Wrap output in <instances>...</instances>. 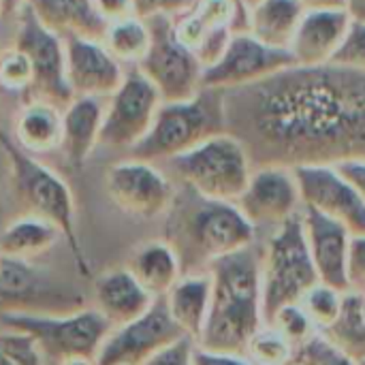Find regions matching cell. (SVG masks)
<instances>
[{"instance_id": "19", "label": "cell", "mask_w": 365, "mask_h": 365, "mask_svg": "<svg viewBox=\"0 0 365 365\" xmlns=\"http://www.w3.org/2000/svg\"><path fill=\"white\" fill-rule=\"evenodd\" d=\"M302 222H304V233L308 242V250L319 276V282L346 293V261H349V246H351V231L302 205Z\"/></svg>"}, {"instance_id": "38", "label": "cell", "mask_w": 365, "mask_h": 365, "mask_svg": "<svg viewBox=\"0 0 365 365\" xmlns=\"http://www.w3.org/2000/svg\"><path fill=\"white\" fill-rule=\"evenodd\" d=\"M346 284L349 291L365 295V235H353L346 261Z\"/></svg>"}, {"instance_id": "30", "label": "cell", "mask_w": 365, "mask_h": 365, "mask_svg": "<svg viewBox=\"0 0 365 365\" xmlns=\"http://www.w3.org/2000/svg\"><path fill=\"white\" fill-rule=\"evenodd\" d=\"M60 237L62 233L51 222L34 216H21L0 233V257L32 261L45 255Z\"/></svg>"}, {"instance_id": "43", "label": "cell", "mask_w": 365, "mask_h": 365, "mask_svg": "<svg viewBox=\"0 0 365 365\" xmlns=\"http://www.w3.org/2000/svg\"><path fill=\"white\" fill-rule=\"evenodd\" d=\"M192 365H255L246 357L240 355H222V353H210L199 346H195L192 353Z\"/></svg>"}, {"instance_id": "48", "label": "cell", "mask_w": 365, "mask_h": 365, "mask_svg": "<svg viewBox=\"0 0 365 365\" xmlns=\"http://www.w3.org/2000/svg\"><path fill=\"white\" fill-rule=\"evenodd\" d=\"M0 17H4V11H2V4H0Z\"/></svg>"}, {"instance_id": "46", "label": "cell", "mask_w": 365, "mask_h": 365, "mask_svg": "<svg viewBox=\"0 0 365 365\" xmlns=\"http://www.w3.org/2000/svg\"><path fill=\"white\" fill-rule=\"evenodd\" d=\"M0 4L4 15H17L26 6V0H0Z\"/></svg>"}, {"instance_id": "35", "label": "cell", "mask_w": 365, "mask_h": 365, "mask_svg": "<svg viewBox=\"0 0 365 365\" xmlns=\"http://www.w3.org/2000/svg\"><path fill=\"white\" fill-rule=\"evenodd\" d=\"M32 83L30 58L19 47H9L0 51V88L11 92H28Z\"/></svg>"}, {"instance_id": "3", "label": "cell", "mask_w": 365, "mask_h": 365, "mask_svg": "<svg viewBox=\"0 0 365 365\" xmlns=\"http://www.w3.org/2000/svg\"><path fill=\"white\" fill-rule=\"evenodd\" d=\"M255 227L235 203L214 201L182 186L167 210L165 242L175 252L182 276L207 274L210 265L255 244Z\"/></svg>"}, {"instance_id": "17", "label": "cell", "mask_w": 365, "mask_h": 365, "mask_svg": "<svg viewBox=\"0 0 365 365\" xmlns=\"http://www.w3.org/2000/svg\"><path fill=\"white\" fill-rule=\"evenodd\" d=\"M244 218L257 229H276L302 210L299 186L291 167H255L248 186L235 201Z\"/></svg>"}, {"instance_id": "1", "label": "cell", "mask_w": 365, "mask_h": 365, "mask_svg": "<svg viewBox=\"0 0 365 365\" xmlns=\"http://www.w3.org/2000/svg\"><path fill=\"white\" fill-rule=\"evenodd\" d=\"M225 128L252 167L365 160V75L336 66H289L222 90Z\"/></svg>"}, {"instance_id": "8", "label": "cell", "mask_w": 365, "mask_h": 365, "mask_svg": "<svg viewBox=\"0 0 365 365\" xmlns=\"http://www.w3.org/2000/svg\"><path fill=\"white\" fill-rule=\"evenodd\" d=\"M4 329L30 336L43 357L58 365L71 357H94L113 329L98 310H75L66 314L0 312Z\"/></svg>"}, {"instance_id": "29", "label": "cell", "mask_w": 365, "mask_h": 365, "mask_svg": "<svg viewBox=\"0 0 365 365\" xmlns=\"http://www.w3.org/2000/svg\"><path fill=\"white\" fill-rule=\"evenodd\" d=\"M319 334L351 361H365V295L346 291L336 321Z\"/></svg>"}, {"instance_id": "24", "label": "cell", "mask_w": 365, "mask_h": 365, "mask_svg": "<svg viewBox=\"0 0 365 365\" xmlns=\"http://www.w3.org/2000/svg\"><path fill=\"white\" fill-rule=\"evenodd\" d=\"M306 9L297 0H252L248 32L276 49H289Z\"/></svg>"}, {"instance_id": "39", "label": "cell", "mask_w": 365, "mask_h": 365, "mask_svg": "<svg viewBox=\"0 0 365 365\" xmlns=\"http://www.w3.org/2000/svg\"><path fill=\"white\" fill-rule=\"evenodd\" d=\"M195 0H133L135 17L139 19H150L156 15H167V17H178L186 9H190Z\"/></svg>"}, {"instance_id": "10", "label": "cell", "mask_w": 365, "mask_h": 365, "mask_svg": "<svg viewBox=\"0 0 365 365\" xmlns=\"http://www.w3.org/2000/svg\"><path fill=\"white\" fill-rule=\"evenodd\" d=\"M17 17L15 47H19L32 64V83L26 92L28 101H41L64 111L75 98L66 81L64 41L41 26L28 6H24Z\"/></svg>"}, {"instance_id": "33", "label": "cell", "mask_w": 365, "mask_h": 365, "mask_svg": "<svg viewBox=\"0 0 365 365\" xmlns=\"http://www.w3.org/2000/svg\"><path fill=\"white\" fill-rule=\"evenodd\" d=\"M342 295L340 291L317 282L299 302V306L304 308V312L308 314V319L312 321V325L317 327V331H323L325 327H329L342 306Z\"/></svg>"}, {"instance_id": "41", "label": "cell", "mask_w": 365, "mask_h": 365, "mask_svg": "<svg viewBox=\"0 0 365 365\" xmlns=\"http://www.w3.org/2000/svg\"><path fill=\"white\" fill-rule=\"evenodd\" d=\"M96 13L107 21V24H115L128 17H135V9H133V0H92Z\"/></svg>"}, {"instance_id": "34", "label": "cell", "mask_w": 365, "mask_h": 365, "mask_svg": "<svg viewBox=\"0 0 365 365\" xmlns=\"http://www.w3.org/2000/svg\"><path fill=\"white\" fill-rule=\"evenodd\" d=\"M267 325H272L274 329H278L293 344L295 351L302 349L306 342H310L319 334L317 327L312 325V321L308 319V314L304 312V308L299 304H291V306L280 308L272 317V321Z\"/></svg>"}, {"instance_id": "22", "label": "cell", "mask_w": 365, "mask_h": 365, "mask_svg": "<svg viewBox=\"0 0 365 365\" xmlns=\"http://www.w3.org/2000/svg\"><path fill=\"white\" fill-rule=\"evenodd\" d=\"M105 103L103 98L75 96L62 111V152L68 169L79 171L101 139Z\"/></svg>"}, {"instance_id": "40", "label": "cell", "mask_w": 365, "mask_h": 365, "mask_svg": "<svg viewBox=\"0 0 365 365\" xmlns=\"http://www.w3.org/2000/svg\"><path fill=\"white\" fill-rule=\"evenodd\" d=\"M195 346H197V342L192 338L184 336L178 342H173L167 349L152 355L143 365H192Z\"/></svg>"}, {"instance_id": "14", "label": "cell", "mask_w": 365, "mask_h": 365, "mask_svg": "<svg viewBox=\"0 0 365 365\" xmlns=\"http://www.w3.org/2000/svg\"><path fill=\"white\" fill-rule=\"evenodd\" d=\"M105 188L118 210L141 220L167 214L175 197L173 182L154 163L137 158L111 165L105 173Z\"/></svg>"}, {"instance_id": "11", "label": "cell", "mask_w": 365, "mask_h": 365, "mask_svg": "<svg viewBox=\"0 0 365 365\" xmlns=\"http://www.w3.org/2000/svg\"><path fill=\"white\" fill-rule=\"evenodd\" d=\"M248 6L246 0H195L173 17L175 36L205 68L220 58L233 34L248 32Z\"/></svg>"}, {"instance_id": "20", "label": "cell", "mask_w": 365, "mask_h": 365, "mask_svg": "<svg viewBox=\"0 0 365 365\" xmlns=\"http://www.w3.org/2000/svg\"><path fill=\"white\" fill-rule=\"evenodd\" d=\"M351 17L344 9H321L306 11L289 53L295 66H323L329 64L346 36Z\"/></svg>"}, {"instance_id": "36", "label": "cell", "mask_w": 365, "mask_h": 365, "mask_svg": "<svg viewBox=\"0 0 365 365\" xmlns=\"http://www.w3.org/2000/svg\"><path fill=\"white\" fill-rule=\"evenodd\" d=\"M0 365H43L34 340L21 331L0 334Z\"/></svg>"}, {"instance_id": "23", "label": "cell", "mask_w": 365, "mask_h": 365, "mask_svg": "<svg viewBox=\"0 0 365 365\" xmlns=\"http://www.w3.org/2000/svg\"><path fill=\"white\" fill-rule=\"evenodd\" d=\"M94 310H98L111 327H120L148 312L154 297L130 276L126 267H122L109 269L94 280Z\"/></svg>"}, {"instance_id": "28", "label": "cell", "mask_w": 365, "mask_h": 365, "mask_svg": "<svg viewBox=\"0 0 365 365\" xmlns=\"http://www.w3.org/2000/svg\"><path fill=\"white\" fill-rule=\"evenodd\" d=\"M30 261L0 257V312H32L30 299L43 304L49 293Z\"/></svg>"}, {"instance_id": "21", "label": "cell", "mask_w": 365, "mask_h": 365, "mask_svg": "<svg viewBox=\"0 0 365 365\" xmlns=\"http://www.w3.org/2000/svg\"><path fill=\"white\" fill-rule=\"evenodd\" d=\"M26 6L49 32L64 38L103 43L107 21L96 13L92 0H26Z\"/></svg>"}, {"instance_id": "45", "label": "cell", "mask_w": 365, "mask_h": 365, "mask_svg": "<svg viewBox=\"0 0 365 365\" xmlns=\"http://www.w3.org/2000/svg\"><path fill=\"white\" fill-rule=\"evenodd\" d=\"M306 11H321V9H342L344 0H297Z\"/></svg>"}, {"instance_id": "6", "label": "cell", "mask_w": 365, "mask_h": 365, "mask_svg": "<svg viewBox=\"0 0 365 365\" xmlns=\"http://www.w3.org/2000/svg\"><path fill=\"white\" fill-rule=\"evenodd\" d=\"M319 282L306 233L302 222V210L276 227L261 248V304L263 325L272 317L291 304H299L302 297Z\"/></svg>"}, {"instance_id": "4", "label": "cell", "mask_w": 365, "mask_h": 365, "mask_svg": "<svg viewBox=\"0 0 365 365\" xmlns=\"http://www.w3.org/2000/svg\"><path fill=\"white\" fill-rule=\"evenodd\" d=\"M0 152L9 165L11 192L15 203L24 210V216H34L51 222L66 240L75 267L83 278H92L88 259L75 231V201L66 182L21 150L11 135L0 130Z\"/></svg>"}, {"instance_id": "5", "label": "cell", "mask_w": 365, "mask_h": 365, "mask_svg": "<svg viewBox=\"0 0 365 365\" xmlns=\"http://www.w3.org/2000/svg\"><path fill=\"white\" fill-rule=\"evenodd\" d=\"M220 133H227L222 90L201 88L192 98L160 103L148 135L128 152L137 160L167 163Z\"/></svg>"}, {"instance_id": "15", "label": "cell", "mask_w": 365, "mask_h": 365, "mask_svg": "<svg viewBox=\"0 0 365 365\" xmlns=\"http://www.w3.org/2000/svg\"><path fill=\"white\" fill-rule=\"evenodd\" d=\"M289 66H295L289 49H276L250 32H237L220 58L203 68V88L231 90L267 79Z\"/></svg>"}, {"instance_id": "12", "label": "cell", "mask_w": 365, "mask_h": 365, "mask_svg": "<svg viewBox=\"0 0 365 365\" xmlns=\"http://www.w3.org/2000/svg\"><path fill=\"white\" fill-rule=\"evenodd\" d=\"M160 103L156 88L137 66L124 73L120 88L105 103L98 145L133 150L148 135Z\"/></svg>"}, {"instance_id": "25", "label": "cell", "mask_w": 365, "mask_h": 365, "mask_svg": "<svg viewBox=\"0 0 365 365\" xmlns=\"http://www.w3.org/2000/svg\"><path fill=\"white\" fill-rule=\"evenodd\" d=\"M126 269L152 297H165L182 278L178 257L165 240L145 242L135 248L126 261Z\"/></svg>"}, {"instance_id": "2", "label": "cell", "mask_w": 365, "mask_h": 365, "mask_svg": "<svg viewBox=\"0 0 365 365\" xmlns=\"http://www.w3.org/2000/svg\"><path fill=\"white\" fill-rule=\"evenodd\" d=\"M210 310L197 346L244 357L250 338L263 327L261 248L255 244L216 259L210 269Z\"/></svg>"}, {"instance_id": "7", "label": "cell", "mask_w": 365, "mask_h": 365, "mask_svg": "<svg viewBox=\"0 0 365 365\" xmlns=\"http://www.w3.org/2000/svg\"><path fill=\"white\" fill-rule=\"evenodd\" d=\"M163 165L180 186L205 199L229 203L240 199L255 169L246 148L229 133H220Z\"/></svg>"}, {"instance_id": "18", "label": "cell", "mask_w": 365, "mask_h": 365, "mask_svg": "<svg viewBox=\"0 0 365 365\" xmlns=\"http://www.w3.org/2000/svg\"><path fill=\"white\" fill-rule=\"evenodd\" d=\"M66 81L73 96L109 98L124 79L122 62H118L103 43L86 38H64Z\"/></svg>"}, {"instance_id": "16", "label": "cell", "mask_w": 365, "mask_h": 365, "mask_svg": "<svg viewBox=\"0 0 365 365\" xmlns=\"http://www.w3.org/2000/svg\"><path fill=\"white\" fill-rule=\"evenodd\" d=\"M293 173L304 207L344 225L351 235H365L364 201L334 165H302Z\"/></svg>"}, {"instance_id": "31", "label": "cell", "mask_w": 365, "mask_h": 365, "mask_svg": "<svg viewBox=\"0 0 365 365\" xmlns=\"http://www.w3.org/2000/svg\"><path fill=\"white\" fill-rule=\"evenodd\" d=\"M103 45L118 62L139 64V60L145 56L150 47V30H148L145 19L128 17V19L109 24L103 36Z\"/></svg>"}, {"instance_id": "26", "label": "cell", "mask_w": 365, "mask_h": 365, "mask_svg": "<svg viewBox=\"0 0 365 365\" xmlns=\"http://www.w3.org/2000/svg\"><path fill=\"white\" fill-rule=\"evenodd\" d=\"M210 295H212L210 274L182 276L165 295L171 319L184 331V336L192 338L195 342L199 340L207 319Z\"/></svg>"}, {"instance_id": "37", "label": "cell", "mask_w": 365, "mask_h": 365, "mask_svg": "<svg viewBox=\"0 0 365 365\" xmlns=\"http://www.w3.org/2000/svg\"><path fill=\"white\" fill-rule=\"evenodd\" d=\"M329 64L365 75V24L351 21L346 36L340 43V47Z\"/></svg>"}, {"instance_id": "42", "label": "cell", "mask_w": 365, "mask_h": 365, "mask_svg": "<svg viewBox=\"0 0 365 365\" xmlns=\"http://www.w3.org/2000/svg\"><path fill=\"white\" fill-rule=\"evenodd\" d=\"M334 167L353 184V188L357 190V195L361 197L365 205V160H344Z\"/></svg>"}, {"instance_id": "9", "label": "cell", "mask_w": 365, "mask_h": 365, "mask_svg": "<svg viewBox=\"0 0 365 365\" xmlns=\"http://www.w3.org/2000/svg\"><path fill=\"white\" fill-rule=\"evenodd\" d=\"M150 47L139 60V73L156 88L163 103L192 98L203 88V64L173 30V17L156 15L145 19Z\"/></svg>"}, {"instance_id": "47", "label": "cell", "mask_w": 365, "mask_h": 365, "mask_svg": "<svg viewBox=\"0 0 365 365\" xmlns=\"http://www.w3.org/2000/svg\"><path fill=\"white\" fill-rule=\"evenodd\" d=\"M58 365H96V359L94 357H71Z\"/></svg>"}, {"instance_id": "13", "label": "cell", "mask_w": 365, "mask_h": 365, "mask_svg": "<svg viewBox=\"0 0 365 365\" xmlns=\"http://www.w3.org/2000/svg\"><path fill=\"white\" fill-rule=\"evenodd\" d=\"M180 338L184 331L171 319L165 297H154L148 312L109 331L98 349L96 365H143Z\"/></svg>"}, {"instance_id": "50", "label": "cell", "mask_w": 365, "mask_h": 365, "mask_svg": "<svg viewBox=\"0 0 365 365\" xmlns=\"http://www.w3.org/2000/svg\"><path fill=\"white\" fill-rule=\"evenodd\" d=\"M359 365H365V361H361V364H359Z\"/></svg>"}, {"instance_id": "44", "label": "cell", "mask_w": 365, "mask_h": 365, "mask_svg": "<svg viewBox=\"0 0 365 365\" xmlns=\"http://www.w3.org/2000/svg\"><path fill=\"white\" fill-rule=\"evenodd\" d=\"M346 15L351 17V21H359L365 24V0H344V6Z\"/></svg>"}, {"instance_id": "27", "label": "cell", "mask_w": 365, "mask_h": 365, "mask_svg": "<svg viewBox=\"0 0 365 365\" xmlns=\"http://www.w3.org/2000/svg\"><path fill=\"white\" fill-rule=\"evenodd\" d=\"M15 143L28 154L51 152L62 143V111L41 101H26L15 120Z\"/></svg>"}, {"instance_id": "49", "label": "cell", "mask_w": 365, "mask_h": 365, "mask_svg": "<svg viewBox=\"0 0 365 365\" xmlns=\"http://www.w3.org/2000/svg\"><path fill=\"white\" fill-rule=\"evenodd\" d=\"M246 2H248V4H250V2H252V0H246Z\"/></svg>"}, {"instance_id": "32", "label": "cell", "mask_w": 365, "mask_h": 365, "mask_svg": "<svg viewBox=\"0 0 365 365\" xmlns=\"http://www.w3.org/2000/svg\"><path fill=\"white\" fill-rule=\"evenodd\" d=\"M295 355L293 344L272 325H263L248 342L244 357L255 365H287Z\"/></svg>"}]
</instances>
